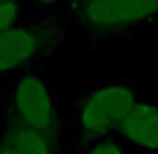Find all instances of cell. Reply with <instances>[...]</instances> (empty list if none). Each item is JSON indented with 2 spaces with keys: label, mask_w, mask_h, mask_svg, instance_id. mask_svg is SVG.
<instances>
[{
  "label": "cell",
  "mask_w": 158,
  "mask_h": 154,
  "mask_svg": "<svg viewBox=\"0 0 158 154\" xmlns=\"http://www.w3.org/2000/svg\"><path fill=\"white\" fill-rule=\"evenodd\" d=\"M68 30V16L62 10L22 16L0 34V76L36 70L66 42Z\"/></svg>",
  "instance_id": "1"
},
{
  "label": "cell",
  "mask_w": 158,
  "mask_h": 154,
  "mask_svg": "<svg viewBox=\"0 0 158 154\" xmlns=\"http://www.w3.org/2000/svg\"><path fill=\"white\" fill-rule=\"evenodd\" d=\"M136 102V84L130 78H106L74 96L70 110V136L74 148L114 134Z\"/></svg>",
  "instance_id": "2"
},
{
  "label": "cell",
  "mask_w": 158,
  "mask_h": 154,
  "mask_svg": "<svg viewBox=\"0 0 158 154\" xmlns=\"http://www.w3.org/2000/svg\"><path fill=\"white\" fill-rule=\"evenodd\" d=\"M70 28L84 34L88 46L158 24V0H68Z\"/></svg>",
  "instance_id": "3"
},
{
  "label": "cell",
  "mask_w": 158,
  "mask_h": 154,
  "mask_svg": "<svg viewBox=\"0 0 158 154\" xmlns=\"http://www.w3.org/2000/svg\"><path fill=\"white\" fill-rule=\"evenodd\" d=\"M0 100L6 118L36 130L62 154L64 122L60 116L58 98L48 82L36 74V70L12 74Z\"/></svg>",
  "instance_id": "4"
},
{
  "label": "cell",
  "mask_w": 158,
  "mask_h": 154,
  "mask_svg": "<svg viewBox=\"0 0 158 154\" xmlns=\"http://www.w3.org/2000/svg\"><path fill=\"white\" fill-rule=\"evenodd\" d=\"M114 134L132 152L158 154V104L136 102Z\"/></svg>",
  "instance_id": "5"
},
{
  "label": "cell",
  "mask_w": 158,
  "mask_h": 154,
  "mask_svg": "<svg viewBox=\"0 0 158 154\" xmlns=\"http://www.w3.org/2000/svg\"><path fill=\"white\" fill-rule=\"evenodd\" d=\"M2 136L8 140V144L14 148L16 154H60L42 134L6 118V116H4Z\"/></svg>",
  "instance_id": "6"
},
{
  "label": "cell",
  "mask_w": 158,
  "mask_h": 154,
  "mask_svg": "<svg viewBox=\"0 0 158 154\" xmlns=\"http://www.w3.org/2000/svg\"><path fill=\"white\" fill-rule=\"evenodd\" d=\"M132 150L118 138L116 134H106L92 142L76 148V154H130Z\"/></svg>",
  "instance_id": "7"
},
{
  "label": "cell",
  "mask_w": 158,
  "mask_h": 154,
  "mask_svg": "<svg viewBox=\"0 0 158 154\" xmlns=\"http://www.w3.org/2000/svg\"><path fill=\"white\" fill-rule=\"evenodd\" d=\"M24 8H26V0H8V2L0 4V34L12 28L22 18Z\"/></svg>",
  "instance_id": "8"
},
{
  "label": "cell",
  "mask_w": 158,
  "mask_h": 154,
  "mask_svg": "<svg viewBox=\"0 0 158 154\" xmlns=\"http://www.w3.org/2000/svg\"><path fill=\"white\" fill-rule=\"evenodd\" d=\"M64 2H68V0H32V6H34V12L46 14V12L60 10Z\"/></svg>",
  "instance_id": "9"
},
{
  "label": "cell",
  "mask_w": 158,
  "mask_h": 154,
  "mask_svg": "<svg viewBox=\"0 0 158 154\" xmlns=\"http://www.w3.org/2000/svg\"><path fill=\"white\" fill-rule=\"evenodd\" d=\"M0 154H16L14 148L8 144V140L4 138V136H0Z\"/></svg>",
  "instance_id": "10"
},
{
  "label": "cell",
  "mask_w": 158,
  "mask_h": 154,
  "mask_svg": "<svg viewBox=\"0 0 158 154\" xmlns=\"http://www.w3.org/2000/svg\"><path fill=\"white\" fill-rule=\"evenodd\" d=\"M4 132V112H2V100H0V136Z\"/></svg>",
  "instance_id": "11"
},
{
  "label": "cell",
  "mask_w": 158,
  "mask_h": 154,
  "mask_svg": "<svg viewBox=\"0 0 158 154\" xmlns=\"http://www.w3.org/2000/svg\"><path fill=\"white\" fill-rule=\"evenodd\" d=\"M130 154H148V152H130Z\"/></svg>",
  "instance_id": "12"
},
{
  "label": "cell",
  "mask_w": 158,
  "mask_h": 154,
  "mask_svg": "<svg viewBox=\"0 0 158 154\" xmlns=\"http://www.w3.org/2000/svg\"><path fill=\"white\" fill-rule=\"evenodd\" d=\"M4 2H8V0H0V4H4Z\"/></svg>",
  "instance_id": "13"
},
{
  "label": "cell",
  "mask_w": 158,
  "mask_h": 154,
  "mask_svg": "<svg viewBox=\"0 0 158 154\" xmlns=\"http://www.w3.org/2000/svg\"><path fill=\"white\" fill-rule=\"evenodd\" d=\"M156 82H158V74H156Z\"/></svg>",
  "instance_id": "14"
}]
</instances>
